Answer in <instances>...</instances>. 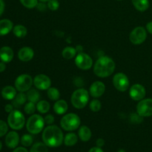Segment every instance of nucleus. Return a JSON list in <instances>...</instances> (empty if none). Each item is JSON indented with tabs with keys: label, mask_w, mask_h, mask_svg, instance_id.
<instances>
[{
	"label": "nucleus",
	"mask_w": 152,
	"mask_h": 152,
	"mask_svg": "<svg viewBox=\"0 0 152 152\" xmlns=\"http://www.w3.org/2000/svg\"><path fill=\"white\" fill-rule=\"evenodd\" d=\"M42 140L46 145L50 148L60 146L64 142L63 132L58 126L50 125L43 131Z\"/></svg>",
	"instance_id": "f257e3e1"
},
{
	"label": "nucleus",
	"mask_w": 152,
	"mask_h": 152,
	"mask_svg": "<svg viewBox=\"0 0 152 152\" xmlns=\"http://www.w3.org/2000/svg\"><path fill=\"white\" fill-rule=\"evenodd\" d=\"M115 62L111 58L107 56H102L95 62L94 73L100 78L108 77L114 73L115 70Z\"/></svg>",
	"instance_id": "f03ea898"
},
{
	"label": "nucleus",
	"mask_w": 152,
	"mask_h": 152,
	"mask_svg": "<svg viewBox=\"0 0 152 152\" xmlns=\"http://www.w3.org/2000/svg\"><path fill=\"white\" fill-rule=\"evenodd\" d=\"M45 124V120L42 116L34 114L27 120V130L31 134H38L43 130Z\"/></svg>",
	"instance_id": "7ed1b4c3"
},
{
	"label": "nucleus",
	"mask_w": 152,
	"mask_h": 152,
	"mask_svg": "<svg viewBox=\"0 0 152 152\" xmlns=\"http://www.w3.org/2000/svg\"><path fill=\"white\" fill-rule=\"evenodd\" d=\"M71 104L77 109H82L87 105L89 100L88 91L85 88L77 89L71 95Z\"/></svg>",
	"instance_id": "20e7f679"
},
{
	"label": "nucleus",
	"mask_w": 152,
	"mask_h": 152,
	"mask_svg": "<svg viewBox=\"0 0 152 152\" xmlns=\"http://www.w3.org/2000/svg\"><path fill=\"white\" fill-rule=\"evenodd\" d=\"M81 120L77 114L74 113L65 114L61 119L60 125L62 129L67 132H73L80 127Z\"/></svg>",
	"instance_id": "39448f33"
},
{
	"label": "nucleus",
	"mask_w": 152,
	"mask_h": 152,
	"mask_svg": "<svg viewBox=\"0 0 152 152\" xmlns=\"http://www.w3.org/2000/svg\"><path fill=\"white\" fill-rule=\"evenodd\" d=\"M7 124L13 130H21L25 124V116L19 110H13L9 113Z\"/></svg>",
	"instance_id": "423d86ee"
},
{
	"label": "nucleus",
	"mask_w": 152,
	"mask_h": 152,
	"mask_svg": "<svg viewBox=\"0 0 152 152\" xmlns=\"http://www.w3.org/2000/svg\"><path fill=\"white\" fill-rule=\"evenodd\" d=\"M33 84L34 80L29 74H21L15 80V88L19 92L28 91L31 89Z\"/></svg>",
	"instance_id": "0eeeda50"
},
{
	"label": "nucleus",
	"mask_w": 152,
	"mask_h": 152,
	"mask_svg": "<svg viewBox=\"0 0 152 152\" xmlns=\"http://www.w3.org/2000/svg\"><path fill=\"white\" fill-rule=\"evenodd\" d=\"M147 38V31L142 26L134 28L129 35V39L134 45H140L145 41Z\"/></svg>",
	"instance_id": "6e6552de"
},
{
	"label": "nucleus",
	"mask_w": 152,
	"mask_h": 152,
	"mask_svg": "<svg viewBox=\"0 0 152 152\" xmlns=\"http://www.w3.org/2000/svg\"><path fill=\"white\" fill-rule=\"evenodd\" d=\"M113 84L117 90L123 92L129 89L130 83L126 74L123 73H117L113 77Z\"/></svg>",
	"instance_id": "1a4fd4ad"
},
{
	"label": "nucleus",
	"mask_w": 152,
	"mask_h": 152,
	"mask_svg": "<svg viewBox=\"0 0 152 152\" xmlns=\"http://www.w3.org/2000/svg\"><path fill=\"white\" fill-rule=\"evenodd\" d=\"M137 113L142 117L152 116V99H143L139 101L137 105Z\"/></svg>",
	"instance_id": "9d476101"
},
{
	"label": "nucleus",
	"mask_w": 152,
	"mask_h": 152,
	"mask_svg": "<svg viewBox=\"0 0 152 152\" xmlns=\"http://www.w3.org/2000/svg\"><path fill=\"white\" fill-rule=\"evenodd\" d=\"M75 64L80 69H90L93 65V59L88 54L85 53H79L75 57Z\"/></svg>",
	"instance_id": "9b49d317"
},
{
	"label": "nucleus",
	"mask_w": 152,
	"mask_h": 152,
	"mask_svg": "<svg viewBox=\"0 0 152 152\" xmlns=\"http://www.w3.org/2000/svg\"><path fill=\"white\" fill-rule=\"evenodd\" d=\"M34 85L39 90L45 91L51 86V80L45 74H38L34 77Z\"/></svg>",
	"instance_id": "f8f14e48"
},
{
	"label": "nucleus",
	"mask_w": 152,
	"mask_h": 152,
	"mask_svg": "<svg viewBox=\"0 0 152 152\" xmlns=\"http://www.w3.org/2000/svg\"><path fill=\"white\" fill-rule=\"evenodd\" d=\"M146 90L145 87L140 84H134L130 88L129 95L130 97L134 101H140L145 98Z\"/></svg>",
	"instance_id": "ddd939ff"
},
{
	"label": "nucleus",
	"mask_w": 152,
	"mask_h": 152,
	"mask_svg": "<svg viewBox=\"0 0 152 152\" xmlns=\"http://www.w3.org/2000/svg\"><path fill=\"white\" fill-rule=\"evenodd\" d=\"M105 91V86L100 81H96L93 83L89 89V93L94 98H99L103 95Z\"/></svg>",
	"instance_id": "4468645a"
},
{
	"label": "nucleus",
	"mask_w": 152,
	"mask_h": 152,
	"mask_svg": "<svg viewBox=\"0 0 152 152\" xmlns=\"http://www.w3.org/2000/svg\"><path fill=\"white\" fill-rule=\"evenodd\" d=\"M19 136L17 132H10L7 134L5 137V144L8 148H16L19 142Z\"/></svg>",
	"instance_id": "2eb2a0df"
},
{
	"label": "nucleus",
	"mask_w": 152,
	"mask_h": 152,
	"mask_svg": "<svg viewBox=\"0 0 152 152\" xmlns=\"http://www.w3.org/2000/svg\"><path fill=\"white\" fill-rule=\"evenodd\" d=\"M34 51L31 48L23 47L18 52V57L22 62H28L34 58Z\"/></svg>",
	"instance_id": "dca6fc26"
},
{
	"label": "nucleus",
	"mask_w": 152,
	"mask_h": 152,
	"mask_svg": "<svg viewBox=\"0 0 152 152\" xmlns=\"http://www.w3.org/2000/svg\"><path fill=\"white\" fill-rule=\"evenodd\" d=\"M13 56H14V53L11 48L8 46H3L0 48V59L1 62H4L5 63L11 62Z\"/></svg>",
	"instance_id": "f3484780"
},
{
	"label": "nucleus",
	"mask_w": 152,
	"mask_h": 152,
	"mask_svg": "<svg viewBox=\"0 0 152 152\" xmlns=\"http://www.w3.org/2000/svg\"><path fill=\"white\" fill-rule=\"evenodd\" d=\"M13 22L7 19L0 20V36H5L13 30Z\"/></svg>",
	"instance_id": "a211bd4d"
},
{
	"label": "nucleus",
	"mask_w": 152,
	"mask_h": 152,
	"mask_svg": "<svg viewBox=\"0 0 152 152\" xmlns=\"http://www.w3.org/2000/svg\"><path fill=\"white\" fill-rule=\"evenodd\" d=\"M1 96L6 100H13L16 96V88L11 86H5L1 90Z\"/></svg>",
	"instance_id": "6ab92c4d"
},
{
	"label": "nucleus",
	"mask_w": 152,
	"mask_h": 152,
	"mask_svg": "<svg viewBox=\"0 0 152 152\" xmlns=\"http://www.w3.org/2000/svg\"><path fill=\"white\" fill-rule=\"evenodd\" d=\"M68 105L66 101L63 99H58L53 105V111L56 114L62 115L68 111Z\"/></svg>",
	"instance_id": "aec40b11"
},
{
	"label": "nucleus",
	"mask_w": 152,
	"mask_h": 152,
	"mask_svg": "<svg viewBox=\"0 0 152 152\" xmlns=\"http://www.w3.org/2000/svg\"><path fill=\"white\" fill-rule=\"evenodd\" d=\"M91 131L88 126H83L80 128L78 132V135L80 139L83 142H88L91 137Z\"/></svg>",
	"instance_id": "412c9836"
},
{
	"label": "nucleus",
	"mask_w": 152,
	"mask_h": 152,
	"mask_svg": "<svg viewBox=\"0 0 152 152\" xmlns=\"http://www.w3.org/2000/svg\"><path fill=\"white\" fill-rule=\"evenodd\" d=\"M132 4L137 10L140 12L145 11L149 7L148 0H132Z\"/></svg>",
	"instance_id": "4be33fe9"
},
{
	"label": "nucleus",
	"mask_w": 152,
	"mask_h": 152,
	"mask_svg": "<svg viewBox=\"0 0 152 152\" xmlns=\"http://www.w3.org/2000/svg\"><path fill=\"white\" fill-rule=\"evenodd\" d=\"M78 137L74 133H68L64 137V143L66 146H74L77 144Z\"/></svg>",
	"instance_id": "5701e85b"
},
{
	"label": "nucleus",
	"mask_w": 152,
	"mask_h": 152,
	"mask_svg": "<svg viewBox=\"0 0 152 152\" xmlns=\"http://www.w3.org/2000/svg\"><path fill=\"white\" fill-rule=\"evenodd\" d=\"M27 99L29 102L37 103L40 99L39 92L36 89H30L27 91Z\"/></svg>",
	"instance_id": "b1692460"
},
{
	"label": "nucleus",
	"mask_w": 152,
	"mask_h": 152,
	"mask_svg": "<svg viewBox=\"0 0 152 152\" xmlns=\"http://www.w3.org/2000/svg\"><path fill=\"white\" fill-rule=\"evenodd\" d=\"M13 34L18 38H23L28 34V30L24 25H17L13 27Z\"/></svg>",
	"instance_id": "393cba45"
},
{
	"label": "nucleus",
	"mask_w": 152,
	"mask_h": 152,
	"mask_svg": "<svg viewBox=\"0 0 152 152\" xmlns=\"http://www.w3.org/2000/svg\"><path fill=\"white\" fill-rule=\"evenodd\" d=\"M77 50L73 47H66L63 49L62 55L63 58L66 59H71L74 58L77 55Z\"/></svg>",
	"instance_id": "a878e982"
},
{
	"label": "nucleus",
	"mask_w": 152,
	"mask_h": 152,
	"mask_svg": "<svg viewBox=\"0 0 152 152\" xmlns=\"http://www.w3.org/2000/svg\"><path fill=\"white\" fill-rule=\"evenodd\" d=\"M50 105L46 100H39L37 104V110L41 114H46L50 110Z\"/></svg>",
	"instance_id": "bb28decb"
},
{
	"label": "nucleus",
	"mask_w": 152,
	"mask_h": 152,
	"mask_svg": "<svg viewBox=\"0 0 152 152\" xmlns=\"http://www.w3.org/2000/svg\"><path fill=\"white\" fill-rule=\"evenodd\" d=\"M14 100H13V104L14 105V106H20V105H24V104L26 102V101L28 100L27 99V95L24 94V92H19V94H16V96H15Z\"/></svg>",
	"instance_id": "cd10ccee"
},
{
	"label": "nucleus",
	"mask_w": 152,
	"mask_h": 152,
	"mask_svg": "<svg viewBox=\"0 0 152 152\" xmlns=\"http://www.w3.org/2000/svg\"><path fill=\"white\" fill-rule=\"evenodd\" d=\"M47 94L48 96L49 99L50 100L53 101H56L59 99V96H60V93H59V90L57 88L54 87H50L48 89Z\"/></svg>",
	"instance_id": "c85d7f7f"
},
{
	"label": "nucleus",
	"mask_w": 152,
	"mask_h": 152,
	"mask_svg": "<svg viewBox=\"0 0 152 152\" xmlns=\"http://www.w3.org/2000/svg\"><path fill=\"white\" fill-rule=\"evenodd\" d=\"M48 147L44 142H37L32 145L30 152H48Z\"/></svg>",
	"instance_id": "c756f323"
},
{
	"label": "nucleus",
	"mask_w": 152,
	"mask_h": 152,
	"mask_svg": "<svg viewBox=\"0 0 152 152\" xmlns=\"http://www.w3.org/2000/svg\"><path fill=\"white\" fill-rule=\"evenodd\" d=\"M21 144H22L23 146L25 147H29L34 142V137H33L32 135L31 134H24L23 136L21 137Z\"/></svg>",
	"instance_id": "7c9ffc66"
},
{
	"label": "nucleus",
	"mask_w": 152,
	"mask_h": 152,
	"mask_svg": "<svg viewBox=\"0 0 152 152\" xmlns=\"http://www.w3.org/2000/svg\"><path fill=\"white\" fill-rule=\"evenodd\" d=\"M36 109H37V105H35L34 102H28V103L25 104V107H24V111L27 114H30L32 115L34 114Z\"/></svg>",
	"instance_id": "2f4dec72"
},
{
	"label": "nucleus",
	"mask_w": 152,
	"mask_h": 152,
	"mask_svg": "<svg viewBox=\"0 0 152 152\" xmlns=\"http://www.w3.org/2000/svg\"><path fill=\"white\" fill-rule=\"evenodd\" d=\"M89 107H90V109L93 112H98V111L101 109L102 103H101V102L99 99H93V100L90 102Z\"/></svg>",
	"instance_id": "473e14b6"
},
{
	"label": "nucleus",
	"mask_w": 152,
	"mask_h": 152,
	"mask_svg": "<svg viewBox=\"0 0 152 152\" xmlns=\"http://www.w3.org/2000/svg\"><path fill=\"white\" fill-rule=\"evenodd\" d=\"M21 4L27 8H34L38 4V0H19Z\"/></svg>",
	"instance_id": "72a5a7b5"
},
{
	"label": "nucleus",
	"mask_w": 152,
	"mask_h": 152,
	"mask_svg": "<svg viewBox=\"0 0 152 152\" xmlns=\"http://www.w3.org/2000/svg\"><path fill=\"white\" fill-rule=\"evenodd\" d=\"M48 7L52 11H55L59 7V2L58 0H49L48 1Z\"/></svg>",
	"instance_id": "f704fd0d"
},
{
	"label": "nucleus",
	"mask_w": 152,
	"mask_h": 152,
	"mask_svg": "<svg viewBox=\"0 0 152 152\" xmlns=\"http://www.w3.org/2000/svg\"><path fill=\"white\" fill-rule=\"evenodd\" d=\"M8 131V124L0 120V137L4 136Z\"/></svg>",
	"instance_id": "c9c22d12"
},
{
	"label": "nucleus",
	"mask_w": 152,
	"mask_h": 152,
	"mask_svg": "<svg viewBox=\"0 0 152 152\" xmlns=\"http://www.w3.org/2000/svg\"><path fill=\"white\" fill-rule=\"evenodd\" d=\"M143 120V118H142V116H140V114H138L137 113V114H133L131 117V121L134 124H140L141 123Z\"/></svg>",
	"instance_id": "e433bc0d"
},
{
	"label": "nucleus",
	"mask_w": 152,
	"mask_h": 152,
	"mask_svg": "<svg viewBox=\"0 0 152 152\" xmlns=\"http://www.w3.org/2000/svg\"><path fill=\"white\" fill-rule=\"evenodd\" d=\"M45 120V123H46V124H48V126H50V125H52L53 123H54V117H53L52 114H48L47 116H45L44 118Z\"/></svg>",
	"instance_id": "4c0bfd02"
},
{
	"label": "nucleus",
	"mask_w": 152,
	"mask_h": 152,
	"mask_svg": "<svg viewBox=\"0 0 152 152\" xmlns=\"http://www.w3.org/2000/svg\"><path fill=\"white\" fill-rule=\"evenodd\" d=\"M96 145L97 147L99 148H102L104 145H105V140H104L102 138H99V139L96 140Z\"/></svg>",
	"instance_id": "58836bf2"
},
{
	"label": "nucleus",
	"mask_w": 152,
	"mask_h": 152,
	"mask_svg": "<svg viewBox=\"0 0 152 152\" xmlns=\"http://www.w3.org/2000/svg\"><path fill=\"white\" fill-rule=\"evenodd\" d=\"M37 8L39 9V10H42V11H44L46 9V7H47V6L45 4V2H40V3H38V4H37Z\"/></svg>",
	"instance_id": "ea45409f"
},
{
	"label": "nucleus",
	"mask_w": 152,
	"mask_h": 152,
	"mask_svg": "<svg viewBox=\"0 0 152 152\" xmlns=\"http://www.w3.org/2000/svg\"><path fill=\"white\" fill-rule=\"evenodd\" d=\"M4 110L7 113H10L12 111H13V106L11 104H7L4 107Z\"/></svg>",
	"instance_id": "a19ab883"
},
{
	"label": "nucleus",
	"mask_w": 152,
	"mask_h": 152,
	"mask_svg": "<svg viewBox=\"0 0 152 152\" xmlns=\"http://www.w3.org/2000/svg\"><path fill=\"white\" fill-rule=\"evenodd\" d=\"M13 152H28V151L24 147H17L13 150Z\"/></svg>",
	"instance_id": "79ce46f5"
},
{
	"label": "nucleus",
	"mask_w": 152,
	"mask_h": 152,
	"mask_svg": "<svg viewBox=\"0 0 152 152\" xmlns=\"http://www.w3.org/2000/svg\"><path fill=\"white\" fill-rule=\"evenodd\" d=\"M88 152H104L102 151V149L101 148H99V147H93V148H91L90 150H89Z\"/></svg>",
	"instance_id": "37998d69"
},
{
	"label": "nucleus",
	"mask_w": 152,
	"mask_h": 152,
	"mask_svg": "<svg viewBox=\"0 0 152 152\" xmlns=\"http://www.w3.org/2000/svg\"><path fill=\"white\" fill-rule=\"evenodd\" d=\"M4 2L3 0H0V16L4 13Z\"/></svg>",
	"instance_id": "c03bdc74"
},
{
	"label": "nucleus",
	"mask_w": 152,
	"mask_h": 152,
	"mask_svg": "<svg viewBox=\"0 0 152 152\" xmlns=\"http://www.w3.org/2000/svg\"><path fill=\"white\" fill-rule=\"evenodd\" d=\"M146 31H148L149 34H152V21L148 22L146 25Z\"/></svg>",
	"instance_id": "a18cd8bd"
},
{
	"label": "nucleus",
	"mask_w": 152,
	"mask_h": 152,
	"mask_svg": "<svg viewBox=\"0 0 152 152\" xmlns=\"http://www.w3.org/2000/svg\"><path fill=\"white\" fill-rule=\"evenodd\" d=\"M6 69V65L5 62H0V73L4 72Z\"/></svg>",
	"instance_id": "49530a36"
},
{
	"label": "nucleus",
	"mask_w": 152,
	"mask_h": 152,
	"mask_svg": "<svg viewBox=\"0 0 152 152\" xmlns=\"http://www.w3.org/2000/svg\"><path fill=\"white\" fill-rule=\"evenodd\" d=\"M40 1H42V2H47V1H48L49 0H39Z\"/></svg>",
	"instance_id": "de8ad7c7"
},
{
	"label": "nucleus",
	"mask_w": 152,
	"mask_h": 152,
	"mask_svg": "<svg viewBox=\"0 0 152 152\" xmlns=\"http://www.w3.org/2000/svg\"><path fill=\"white\" fill-rule=\"evenodd\" d=\"M1 148H2V144H1V142L0 141V151L1 150Z\"/></svg>",
	"instance_id": "09e8293b"
},
{
	"label": "nucleus",
	"mask_w": 152,
	"mask_h": 152,
	"mask_svg": "<svg viewBox=\"0 0 152 152\" xmlns=\"http://www.w3.org/2000/svg\"><path fill=\"white\" fill-rule=\"evenodd\" d=\"M118 152H126V151H125L124 149H120V150H119Z\"/></svg>",
	"instance_id": "8fccbe9b"
},
{
	"label": "nucleus",
	"mask_w": 152,
	"mask_h": 152,
	"mask_svg": "<svg viewBox=\"0 0 152 152\" xmlns=\"http://www.w3.org/2000/svg\"><path fill=\"white\" fill-rule=\"evenodd\" d=\"M117 1H122V0H117Z\"/></svg>",
	"instance_id": "3c124183"
}]
</instances>
